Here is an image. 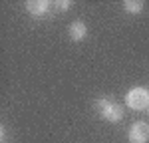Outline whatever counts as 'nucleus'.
<instances>
[{"instance_id": "f257e3e1", "label": "nucleus", "mask_w": 149, "mask_h": 143, "mask_svg": "<svg viewBox=\"0 0 149 143\" xmlns=\"http://www.w3.org/2000/svg\"><path fill=\"white\" fill-rule=\"evenodd\" d=\"M125 103L135 111L147 109L149 107V92L145 87H133L125 94Z\"/></svg>"}, {"instance_id": "f03ea898", "label": "nucleus", "mask_w": 149, "mask_h": 143, "mask_svg": "<svg viewBox=\"0 0 149 143\" xmlns=\"http://www.w3.org/2000/svg\"><path fill=\"white\" fill-rule=\"evenodd\" d=\"M127 135H129V141L131 143H147L149 139V125L145 121H135L129 131H127Z\"/></svg>"}, {"instance_id": "7ed1b4c3", "label": "nucleus", "mask_w": 149, "mask_h": 143, "mask_svg": "<svg viewBox=\"0 0 149 143\" xmlns=\"http://www.w3.org/2000/svg\"><path fill=\"white\" fill-rule=\"evenodd\" d=\"M68 34L72 38V42H81L86 38V34H88V28H86V24L81 22V20H76V22L70 24Z\"/></svg>"}, {"instance_id": "20e7f679", "label": "nucleus", "mask_w": 149, "mask_h": 143, "mask_svg": "<svg viewBox=\"0 0 149 143\" xmlns=\"http://www.w3.org/2000/svg\"><path fill=\"white\" fill-rule=\"evenodd\" d=\"M26 10L32 16H44L50 10V2H46V0H28L26 2Z\"/></svg>"}, {"instance_id": "39448f33", "label": "nucleus", "mask_w": 149, "mask_h": 143, "mask_svg": "<svg viewBox=\"0 0 149 143\" xmlns=\"http://www.w3.org/2000/svg\"><path fill=\"white\" fill-rule=\"evenodd\" d=\"M103 119H107V121H111V123H117V121H121L123 119V106H119V103H111L109 107V111H107V115Z\"/></svg>"}, {"instance_id": "423d86ee", "label": "nucleus", "mask_w": 149, "mask_h": 143, "mask_svg": "<svg viewBox=\"0 0 149 143\" xmlns=\"http://www.w3.org/2000/svg\"><path fill=\"white\" fill-rule=\"evenodd\" d=\"M111 103H113V101H109V99H97V101L93 103V107H95L97 115L105 117V115H107V111H109V107H111Z\"/></svg>"}, {"instance_id": "0eeeda50", "label": "nucleus", "mask_w": 149, "mask_h": 143, "mask_svg": "<svg viewBox=\"0 0 149 143\" xmlns=\"http://www.w3.org/2000/svg\"><path fill=\"white\" fill-rule=\"evenodd\" d=\"M123 8H125L129 14H139L143 10V2L141 0H125L123 2Z\"/></svg>"}, {"instance_id": "6e6552de", "label": "nucleus", "mask_w": 149, "mask_h": 143, "mask_svg": "<svg viewBox=\"0 0 149 143\" xmlns=\"http://www.w3.org/2000/svg\"><path fill=\"white\" fill-rule=\"evenodd\" d=\"M54 6H58L60 10H68L70 6H72V2H70V0H66V2H64V0H56V2H54Z\"/></svg>"}, {"instance_id": "1a4fd4ad", "label": "nucleus", "mask_w": 149, "mask_h": 143, "mask_svg": "<svg viewBox=\"0 0 149 143\" xmlns=\"http://www.w3.org/2000/svg\"><path fill=\"white\" fill-rule=\"evenodd\" d=\"M147 113H149V107H147Z\"/></svg>"}]
</instances>
